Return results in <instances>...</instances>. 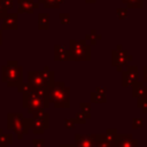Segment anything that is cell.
<instances>
[{"label": "cell", "mask_w": 147, "mask_h": 147, "mask_svg": "<svg viewBox=\"0 0 147 147\" xmlns=\"http://www.w3.org/2000/svg\"><path fill=\"white\" fill-rule=\"evenodd\" d=\"M123 3L127 5L129 8H142L144 0H122Z\"/></svg>", "instance_id": "obj_5"}, {"label": "cell", "mask_w": 147, "mask_h": 147, "mask_svg": "<svg viewBox=\"0 0 147 147\" xmlns=\"http://www.w3.org/2000/svg\"><path fill=\"white\" fill-rule=\"evenodd\" d=\"M2 2H3V6L6 7V9L8 10V9H13V0H2Z\"/></svg>", "instance_id": "obj_9"}, {"label": "cell", "mask_w": 147, "mask_h": 147, "mask_svg": "<svg viewBox=\"0 0 147 147\" xmlns=\"http://www.w3.org/2000/svg\"><path fill=\"white\" fill-rule=\"evenodd\" d=\"M18 5V13H32L39 5L34 3L33 0H17Z\"/></svg>", "instance_id": "obj_1"}, {"label": "cell", "mask_w": 147, "mask_h": 147, "mask_svg": "<svg viewBox=\"0 0 147 147\" xmlns=\"http://www.w3.org/2000/svg\"><path fill=\"white\" fill-rule=\"evenodd\" d=\"M85 1H86L87 3H93V2H95L96 0H85Z\"/></svg>", "instance_id": "obj_10"}, {"label": "cell", "mask_w": 147, "mask_h": 147, "mask_svg": "<svg viewBox=\"0 0 147 147\" xmlns=\"http://www.w3.org/2000/svg\"><path fill=\"white\" fill-rule=\"evenodd\" d=\"M38 1L45 8H57L64 2V0H38Z\"/></svg>", "instance_id": "obj_3"}, {"label": "cell", "mask_w": 147, "mask_h": 147, "mask_svg": "<svg viewBox=\"0 0 147 147\" xmlns=\"http://www.w3.org/2000/svg\"><path fill=\"white\" fill-rule=\"evenodd\" d=\"M60 20L62 21V23H63V24H67V23L70 21V15H69V14H67V13H63V14H61V15H60Z\"/></svg>", "instance_id": "obj_6"}, {"label": "cell", "mask_w": 147, "mask_h": 147, "mask_svg": "<svg viewBox=\"0 0 147 147\" xmlns=\"http://www.w3.org/2000/svg\"><path fill=\"white\" fill-rule=\"evenodd\" d=\"M48 20L49 16L46 13H40L38 16V22H39V28L40 29H47L48 28Z\"/></svg>", "instance_id": "obj_4"}, {"label": "cell", "mask_w": 147, "mask_h": 147, "mask_svg": "<svg viewBox=\"0 0 147 147\" xmlns=\"http://www.w3.org/2000/svg\"><path fill=\"white\" fill-rule=\"evenodd\" d=\"M117 13H118V17H119V18H124V17H126L127 9H124V8H118V9H117Z\"/></svg>", "instance_id": "obj_8"}, {"label": "cell", "mask_w": 147, "mask_h": 147, "mask_svg": "<svg viewBox=\"0 0 147 147\" xmlns=\"http://www.w3.org/2000/svg\"><path fill=\"white\" fill-rule=\"evenodd\" d=\"M2 28L3 29H16L17 28V15L14 13L7 14L5 16Z\"/></svg>", "instance_id": "obj_2"}, {"label": "cell", "mask_w": 147, "mask_h": 147, "mask_svg": "<svg viewBox=\"0 0 147 147\" xmlns=\"http://www.w3.org/2000/svg\"><path fill=\"white\" fill-rule=\"evenodd\" d=\"M6 15H7V9H6V7L3 6L2 0H0V18L5 17Z\"/></svg>", "instance_id": "obj_7"}]
</instances>
